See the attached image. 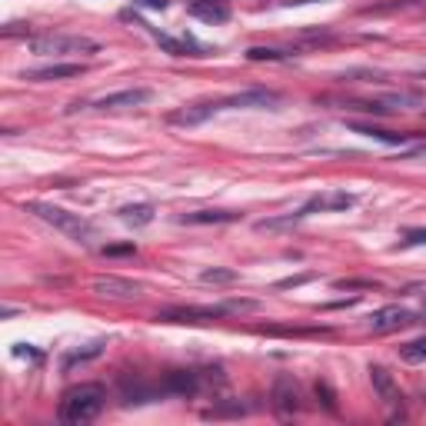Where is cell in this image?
Masks as SVG:
<instances>
[{
	"label": "cell",
	"instance_id": "obj_1",
	"mask_svg": "<svg viewBox=\"0 0 426 426\" xmlns=\"http://www.w3.org/2000/svg\"><path fill=\"white\" fill-rule=\"evenodd\" d=\"M107 403V390L100 386V383H80V386H70L64 396H60V423H90V420H97L100 410Z\"/></svg>",
	"mask_w": 426,
	"mask_h": 426
},
{
	"label": "cell",
	"instance_id": "obj_2",
	"mask_svg": "<svg viewBox=\"0 0 426 426\" xmlns=\"http://www.w3.org/2000/svg\"><path fill=\"white\" fill-rule=\"evenodd\" d=\"M23 210H30L33 217H40L44 223L57 227L60 233H67V237L77 240V243H90V240H94V223H90L87 217H80V213H70V210L54 207V203H40V200L23 203Z\"/></svg>",
	"mask_w": 426,
	"mask_h": 426
},
{
	"label": "cell",
	"instance_id": "obj_3",
	"mask_svg": "<svg viewBox=\"0 0 426 426\" xmlns=\"http://www.w3.org/2000/svg\"><path fill=\"white\" fill-rule=\"evenodd\" d=\"M33 54H97V44L90 37H64V33H54V37H33L30 40Z\"/></svg>",
	"mask_w": 426,
	"mask_h": 426
},
{
	"label": "cell",
	"instance_id": "obj_4",
	"mask_svg": "<svg viewBox=\"0 0 426 426\" xmlns=\"http://www.w3.org/2000/svg\"><path fill=\"white\" fill-rule=\"evenodd\" d=\"M230 310L223 306H170V310H160L157 320H167V323H203V320H217L227 317Z\"/></svg>",
	"mask_w": 426,
	"mask_h": 426
},
{
	"label": "cell",
	"instance_id": "obj_5",
	"mask_svg": "<svg viewBox=\"0 0 426 426\" xmlns=\"http://www.w3.org/2000/svg\"><path fill=\"white\" fill-rule=\"evenodd\" d=\"M164 396H197L200 393V376L194 370H170L160 380Z\"/></svg>",
	"mask_w": 426,
	"mask_h": 426
},
{
	"label": "cell",
	"instance_id": "obj_6",
	"mask_svg": "<svg viewBox=\"0 0 426 426\" xmlns=\"http://www.w3.org/2000/svg\"><path fill=\"white\" fill-rule=\"evenodd\" d=\"M223 107H233V110H257V107H276L280 103V94L276 90H263V87H253V90H243V94H233V97L220 100Z\"/></svg>",
	"mask_w": 426,
	"mask_h": 426
},
{
	"label": "cell",
	"instance_id": "obj_7",
	"mask_svg": "<svg viewBox=\"0 0 426 426\" xmlns=\"http://www.w3.org/2000/svg\"><path fill=\"white\" fill-rule=\"evenodd\" d=\"M270 403H274V410L284 420H290V416L300 410V396H296V383L290 380V376H276L274 383V393H270Z\"/></svg>",
	"mask_w": 426,
	"mask_h": 426
},
{
	"label": "cell",
	"instance_id": "obj_8",
	"mask_svg": "<svg viewBox=\"0 0 426 426\" xmlns=\"http://www.w3.org/2000/svg\"><path fill=\"white\" fill-rule=\"evenodd\" d=\"M370 380H373V390L380 393V400L386 406H393L396 413H393V420L396 416H403V396H400V390H396V383H393V376L383 370V366H370Z\"/></svg>",
	"mask_w": 426,
	"mask_h": 426
},
{
	"label": "cell",
	"instance_id": "obj_9",
	"mask_svg": "<svg viewBox=\"0 0 426 426\" xmlns=\"http://www.w3.org/2000/svg\"><path fill=\"white\" fill-rule=\"evenodd\" d=\"M147 100H150V90L147 87H130V90H117V94L100 97L94 107L97 110H130V107H143Z\"/></svg>",
	"mask_w": 426,
	"mask_h": 426
},
{
	"label": "cell",
	"instance_id": "obj_10",
	"mask_svg": "<svg viewBox=\"0 0 426 426\" xmlns=\"http://www.w3.org/2000/svg\"><path fill=\"white\" fill-rule=\"evenodd\" d=\"M94 293L110 296V300H133V296H140V286L123 280V276H97L94 280Z\"/></svg>",
	"mask_w": 426,
	"mask_h": 426
},
{
	"label": "cell",
	"instance_id": "obj_11",
	"mask_svg": "<svg viewBox=\"0 0 426 426\" xmlns=\"http://www.w3.org/2000/svg\"><path fill=\"white\" fill-rule=\"evenodd\" d=\"M406 323H413V313L403 310V306H383L370 317V330L373 333H390V330H400Z\"/></svg>",
	"mask_w": 426,
	"mask_h": 426
},
{
	"label": "cell",
	"instance_id": "obj_12",
	"mask_svg": "<svg viewBox=\"0 0 426 426\" xmlns=\"http://www.w3.org/2000/svg\"><path fill=\"white\" fill-rule=\"evenodd\" d=\"M217 110H223V103H190V107H180L174 110L167 120L174 123V127H197V123L210 120Z\"/></svg>",
	"mask_w": 426,
	"mask_h": 426
},
{
	"label": "cell",
	"instance_id": "obj_13",
	"mask_svg": "<svg viewBox=\"0 0 426 426\" xmlns=\"http://www.w3.org/2000/svg\"><path fill=\"white\" fill-rule=\"evenodd\" d=\"M190 13L200 17V21H207V23L230 21V7L223 0H194V4H190Z\"/></svg>",
	"mask_w": 426,
	"mask_h": 426
},
{
	"label": "cell",
	"instance_id": "obj_14",
	"mask_svg": "<svg viewBox=\"0 0 426 426\" xmlns=\"http://www.w3.org/2000/svg\"><path fill=\"white\" fill-rule=\"evenodd\" d=\"M84 74L80 64H50V67H37V70H23V80H67V77Z\"/></svg>",
	"mask_w": 426,
	"mask_h": 426
},
{
	"label": "cell",
	"instance_id": "obj_15",
	"mask_svg": "<svg viewBox=\"0 0 426 426\" xmlns=\"http://www.w3.org/2000/svg\"><path fill=\"white\" fill-rule=\"evenodd\" d=\"M233 220H240V213H233V210H194V213H184L180 223H190V227H203V223H233Z\"/></svg>",
	"mask_w": 426,
	"mask_h": 426
},
{
	"label": "cell",
	"instance_id": "obj_16",
	"mask_svg": "<svg viewBox=\"0 0 426 426\" xmlns=\"http://www.w3.org/2000/svg\"><path fill=\"white\" fill-rule=\"evenodd\" d=\"M153 37H157V44L164 47L170 57H200V47L194 44L190 37L176 40V37H167V33H157V30H153Z\"/></svg>",
	"mask_w": 426,
	"mask_h": 426
},
{
	"label": "cell",
	"instance_id": "obj_17",
	"mask_svg": "<svg viewBox=\"0 0 426 426\" xmlns=\"http://www.w3.org/2000/svg\"><path fill=\"white\" fill-rule=\"evenodd\" d=\"M353 130L363 133V137H373V140L380 143H393V147H403L413 133H390V130H380V127H366V123H353Z\"/></svg>",
	"mask_w": 426,
	"mask_h": 426
},
{
	"label": "cell",
	"instance_id": "obj_18",
	"mask_svg": "<svg viewBox=\"0 0 426 426\" xmlns=\"http://www.w3.org/2000/svg\"><path fill=\"white\" fill-rule=\"evenodd\" d=\"M120 220H123V223H130V227H147V223L153 220V207H150V203H133V207H123Z\"/></svg>",
	"mask_w": 426,
	"mask_h": 426
},
{
	"label": "cell",
	"instance_id": "obj_19",
	"mask_svg": "<svg viewBox=\"0 0 426 426\" xmlns=\"http://www.w3.org/2000/svg\"><path fill=\"white\" fill-rule=\"evenodd\" d=\"M400 360L403 363H423L426 360V337L410 340L406 347H400Z\"/></svg>",
	"mask_w": 426,
	"mask_h": 426
},
{
	"label": "cell",
	"instance_id": "obj_20",
	"mask_svg": "<svg viewBox=\"0 0 426 426\" xmlns=\"http://www.w3.org/2000/svg\"><path fill=\"white\" fill-rule=\"evenodd\" d=\"M203 284H213V286H223V284H233L237 280V270H223V267H213V270H203L200 274Z\"/></svg>",
	"mask_w": 426,
	"mask_h": 426
},
{
	"label": "cell",
	"instance_id": "obj_21",
	"mask_svg": "<svg viewBox=\"0 0 426 426\" xmlns=\"http://www.w3.org/2000/svg\"><path fill=\"white\" fill-rule=\"evenodd\" d=\"M306 213L303 210H296V213H290V217H276V220H260L257 223V230H284V227H296L300 220H303Z\"/></svg>",
	"mask_w": 426,
	"mask_h": 426
},
{
	"label": "cell",
	"instance_id": "obj_22",
	"mask_svg": "<svg viewBox=\"0 0 426 426\" xmlns=\"http://www.w3.org/2000/svg\"><path fill=\"white\" fill-rule=\"evenodd\" d=\"M320 203H323V210H347V207H353V194H347V190H337V194L320 197Z\"/></svg>",
	"mask_w": 426,
	"mask_h": 426
},
{
	"label": "cell",
	"instance_id": "obj_23",
	"mask_svg": "<svg viewBox=\"0 0 426 426\" xmlns=\"http://www.w3.org/2000/svg\"><path fill=\"white\" fill-rule=\"evenodd\" d=\"M100 350H103V347H100V343H90L87 350H74V353H67V360H64V366H67V370H70V366H74V363L94 360V357H100Z\"/></svg>",
	"mask_w": 426,
	"mask_h": 426
},
{
	"label": "cell",
	"instance_id": "obj_24",
	"mask_svg": "<svg viewBox=\"0 0 426 426\" xmlns=\"http://www.w3.org/2000/svg\"><path fill=\"white\" fill-rule=\"evenodd\" d=\"M313 390H317V396H320V403L327 406L330 413H337V393H333V390H330V383L317 380V383H313Z\"/></svg>",
	"mask_w": 426,
	"mask_h": 426
},
{
	"label": "cell",
	"instance_id": "obj_25",
	"mask_svg": "<svg viewBox=\"0 0 426 426\" xmlns=\"http://www.w3.org/2000/svg\"><path fill=\"white\" fill-rule=\"evenodd\" d=\"M247 57H250V60H286L284 50H274V47H250Z\"/></svg>",
	"mask_w": 426,
	"mask_h": 426
},
{
	"label": "cell",
	"instance_id": "obj_26",
	"mask_svg": "<svg viewBox=\"0 0 426 426\" xmlns=\"http://www.w3.org/2000/svg\"><path fill=\"white\" fill-rule=\"evenodd\" d=\"M240 413H243L240 403H220L213 410H207V416H213V420H220V416H240Z\"/></svg>",
	"mask_w": 426,
	"mask_h": 426
},
{
	"label": "cell",
	"instance_id": "obj_27",
	"mask_svg": "<svg viewBox=\"0 0 426 426\" xmlns=\"http://www.w3.org/2000/svg\"><path fill=\"white\" fill-rule=\"evenodd\" d=\"M376 280H337V290H376Z\"/></svg>",
	"mask_w": 426,
	"mask_h": 426
},
{
	"label": "cell",
	"instance_id": "obj_28",
	"mask_svg": "<svg viewBox=\"0 0 426 426\" xmlns=\"http://www.w3.org/2000/svg\"><path fill=\"white\" fill-rule=\"evenodd\" d=\"M133 253H137L133 243H110V247H103V257H133Z\"/></svg>",
	"mask_w": 426,
	"mask_h": 426
},
{
	"label": "cell",
	"instance_id": "obj_29",
	"mask_svg": "<svg viewBox=\"0 0 426 426\" xmlns=\"http://www.w3.org/2000/svg\"><path fill=\"white\" fill-rule=\"evenodd\" d=\"M227 310L230 313H240V310H257V303H253V300H230Z\"/></svg>",
	"mask_w": 426,
	"mask_h": 426
},
{
	"label": "cell",
	"instance_id": "obj_30",
	"mask_svg": "<svg viewBox=\"0 0 426 426\" xmlns=\"http://www.w3.org/2000/svg\"><path fill=\"white\" fill-rule=\"evenodd\" d=\"M413 243H426V230H410V233H406L403 247H413Z\"/></svg>",
	"mask_w": 426,
	"mask_h": 426
},
{
	"label": "cell",
	"instance_id": "obj_31",
	"mask_svg": "<svg viewBox=\"0 0 426 426\" xmlns=\"http://www.w3.org/2000/svg\"><path fill=\"white\" fill-rule=\"evenodd\" d=\"M306 280H313V274H303V276H293V280H284V290H290V286H300V284H306Z\"/></svg>",
	"mask_w": 426,
	"mask_h": 426
},
{
	"label": "cell",
	"instance_id": "obj_32",
	"mask_svg": "<svg viewBox=\"0 0 426 426\" xmlns=\"http://www.w3.org/2000/svg\"><path fill=\"white\" fill-rule=\"evenodd\" d=\"M143 7H150V11H164L167 7V0H140Z\"/></svg>",
	"mask_w": 426,
	"mask_h": 426
},
{
	"label": "cell",
	"instance_id": "obj_33",
	"mask_svg": "<svg viewBox=\"0 0 426 426\" xmlns=\"http://www.w3.org/2000/svg\"><path fill=\"white\" fill-rule=\"evenodd\" d=\"M406 157H426V143H420V147H413V150L406 153Z\"/></svg>",
	"mask_w": 426,
	"mask_h": 426
}]
</instances>
